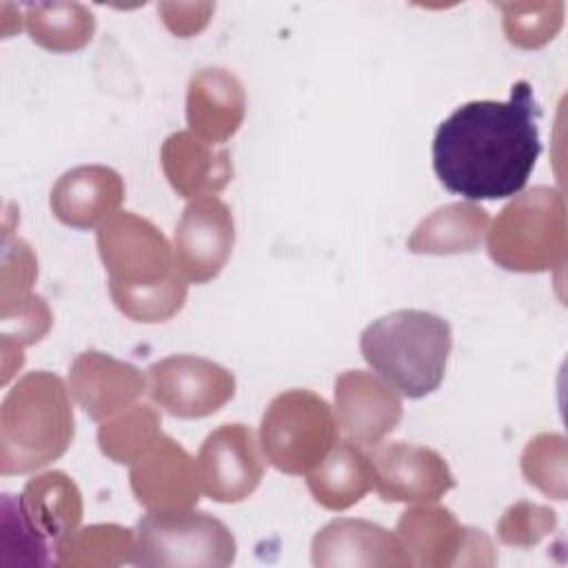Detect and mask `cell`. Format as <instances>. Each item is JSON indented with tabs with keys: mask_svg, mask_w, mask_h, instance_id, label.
I'll list each match as a JSON object with an SVG mask.
<instances>
[{
	"mask_svg": "<svg viewBox=\"0 0 568 568\" xmlns=\"http://www.w3.org/2000/svg\"><path fill=\"white\" fill-rule=\"evenodd\" d=\"M539 115L528 80L515 82L506 102L475 100L457 106L433 140L439 182L466 200L517 195L541 153Z\"/></svg>",
	"mask_w": 568,
	"mask_h": 568,
	"instance_id": "obj_1",
	"label": "cell"
},
{
	"mask_svg": "<svg viewBox=\"0 0 568 568\" xmlns=\"http://www.w3.org/2000/svg\"><path fill=\"white\" fill-rule=\"evenodd\" d=\"M95 244L109 273L111 300L122 315L158 324L184 306L189 282L175 266L173 246L151 220L118 211L98 226Z\"/></svg>",
	"mask_w": 568,
	"mask_h": 568,
	"instance_id": "obj_2",
	"label": "cell"
},
{
	"mask_svg": "<svg viewBox=\"0 0 568 568\" xmlns=\"http://www.w3.org/2000/svg\"><path fill=\"white\" fill-rule=\"evenodd\" d=\"M69 388L49 371L22 375L0 406V473H33L62 457L73 439Z\"/></svg>",
	"mask_w": 568,
	"mask_h": 568,
	"instance_id": "obj_3",
	"label": "cell"
},
{
	"mask_svg": "<svg viewBox=\"0 0 568 568\" xmlns=\"http://www.w3.org/2000/svg\"><path fill=\"white\" fill-rule=\"evenodd\" d=\"M450 346V324L435 313L417 308L388 313L371 322L359 337L366 364L410 399L437 390Z\"/></svg>",
	"mask_w": 568,
	"mask_h": 568,
	"instance_id": "obj_4",
	"label": "cell"
},
{
	"mask_svg": "<svg viewBox=\"0 0 568 568\" xmlns=\"http://www.w3.org/2000/svg\"><path fill=\"white\" fill-rule=\"evenodd\" d=\"M488 255L515 273L561 268L568 248L564 195L552 186H532L510 200L486 231Z\"/></svg>",
	"mask_w": 568,
	"mask_h": 568,
	"instance_id": "obj_5",
	"label": "cell"
},
{
	"mask_svg": "<svg viewBox=\"0 0 568 568\" xmlns=\"http://www.w3.org/2000/svg\"><path fill=\"white\" fill-rule=\"evenodd\" d=\"M337 444V419L313 390L291 388L271 399L260 422L264 459L286 475H308Z\"/></svg>",
	"mask_w": 568,
	"mask_h": 568,
	"instance_id": "obj_6",
	"label": "cell"
},
{
	"mask_svg": "<svg viewBox=\"0 0 568 568\" xmlns=\"http://www.w3.org/2000/svg\"><path fill=\"white\" fill-rule=\"evenodd\" d=\"M235 537L209 513H146L135 526L131 564L142 568H224L235 559Z\"/></svg>",
	"mask_w": 568,
	"mask_h": 568,
	"instance_id": "obj_7",
	"label": "cell"
},
{
	"mask_svg": "<svg viewBox=\"0 0 568 568\" xmlns=\"http://www.w3.org/2000/svg\"><path fill=\"white\" fill-rule=\"evenodd\" d=\"M146 393L169 415L200 419L235 395V377L211 359L171 355L146 368Z\"/></svg>",
	"mask_w": 568,
	"mask_h": 568,
	"instance_id": "obj_8",
	"label": "cell"
},
{
	"mask_svg": "<svg viewBox=\"0 0 568 568\" xmlns=\"http://www.w3.org/2000/svg\"><path fill=\"white\" fill-rule=\"evenodd\" d=\"M195 466L206 497L220 504H237L260 486L264 453L248 426L222 424L202 442Z\"/></svg>",
	"mask_w": 568,
	"mask_h": 568,
	"instance_id": "obj_9",
	"label": "cell"
},
{
	"mask_svg": "<svg viewBox=\"0 0 568 568\" xmlns=\"http://www.w3.org/2000/svg\"><path fill=\"white\" fill-rule=\"evenodd\" d=\"M235 244L231 209L215 195L197 197L182 211L175 235V266L186 282L204 284L220 275Z\"/></svg>",
	"mask_w": 568,
	"mask_h": 568,
	"instance_id": "obj_10",
	"label": "cell"
},
{
	"mask_svg": "<svg viewBox=\"0 0 568 568\" xmlns=\"http://www.w3.org/2000/svg\"><path fill=\"white\" fill-rule=\"evenodd\" d=\"M368 457L373 488L384 501L433 504L455 486L446 459L433 448L390 442L373 446Z\"/></svg>",
	"mask_w": 568,
	"mask_h": 568,
	"instance_id": "obj_11",
	"label": "cell"
},
{
	"mask_svg": "<svg viewBox=\"0 0 568 568\" xmlns=\"http://www.w3.org/2000/svg\"><path fill=\"white\" fill-rule=\"evenodd\" d=\"M129 481L146 513L191 510L202 493L195 459L166 435L131 464Z\"/></svg>",
	"mask_w": 568,
	"mask_h": 568,
	"instance_id": "obj_12",
	"label": "cell"
},
{
	"mask_svg": "<svg viewBox=\"0 0 568 568\" xmlns=\"http://www.w3.org/2000/svg\"><path fill=\"white\" fill-rule=\"evenodd\" d=\"M335 419L348 442L377 446L402 419L397 390L368 371H344L335 379Z\"/></svg>",
	"mask_w": 568,
	"mask_h": 568,
	"instance_id": "obj_13",
	"label": "cell"
},
{
	"mask_svg": "<svg viewBox=\"0 0 568 568\" xmlns=\"http://www.w3.org/2000/svg\"><path fill=\"white\" fill-rule=\"evenodd\" d=\"M311 559L320 568H404L408 555L390 530L366 519H333L317 530Z\"/></svg>",
	"mask_w": 568,
	"mask_h": 568,
	"instance_id": "obj_14",
	"label": "cell"
},
{
	"mask_svg": "<svg viewBox=\"0 0 568 568\" xmlns=\"http://www.w3.org/2000/svg\"><path fill=\"white\" fill-rule=\"evenodd\" d=\"M144 388L146 377L133 364L100 351H84L69 366V393L95 422L129 408Z\"/></svg>",
	"mask_w": 568,
	"mask_h": 568,
	"instance_id": "obj_15",
	"label": "cell"
},
{
	"mask_svg": "<svg viewBox=\"0 0 568 568\" xmlns=\"http://www.w3.org/2000/svg\"><path fill=\"white\" fill-rule=\"evenodd\" d=\"M124 200V182L104 164L69 169L51 189L53 215L71 229H93L118 213Z\"/></svg>",
	"mask_w": 568,
	"mask_h": 568,
	"instance_id": "obj_16",
	"label": "cell"
},
{
	"mask_svg": "<svg viewBox=\"0 0 568 568\" xmlns=\"http://www.w3.org/2000/svg\"><path fill=\"white\" fill-rule=\"evenodd\" d=\"M246 95L242 82L222 67H206L186 87L189 131L209 144H224L242 124Z\"/></svg>",
	"mask_w": 568,
	"mask_h": 568,
	"instance_id": "obj_17",
	"label": "cell"
},
{
	"mask_svg": "<svg viewBox=\"0 0 568 568\" xmlns=\"http://www.w3.org/2000/svg\"><path fill=\"white\" fill-rule=\"evenodd\" d=\"M162 171L173 191L186 200L220 193L233 178L231 153L204 142L193 131L171 133L160 149Z\"/></svg>",
	"mask_w": 568,
	"mask_h": 568,
	"instance_id": "obj_18",
	"label": "cell"
},
{
	"mask_svg": "<svg viewBox=\"0 0 568 568\" xmlns=\"http://www.w3.org/2000/svg\"><path fill=\"white\" fill-rule=\"evenodd\" d=\"M395 535L410 566L446 568L462 566L468 528L462 526L448 508L422 504L402 513Z\"/></svg>",
	"mask_w": 568,
	"mask_h": 568,
	"instance_id": "obj_19",
	"label": "cell"
},
{
	"mask_svg": "<svg viewBox=\"0 0 568 568\" xmlns=\"http://www.w3.org/2000/svg\"><path fill=\"white\" fill-rule=\"evenodd\" d=\"M18 501L31 528L47 541H53V546L78 530L82 519L80 488L62 470H49L29 479Z\"/></svg>",
	"mask_w": 568,
	"mask_h": 568,
	"instance_id": "obj_20",
	"label": "cell"
},
{
	"mask_svg": "<svg viewBox=\"0 0 568 568\" xmlns=\"http://www.w3.org/2000/svg\"><path fill=\"white\" fill-rule=\"evenodd\" d=\"M488 231V213L475 202H453L424 217L406 246L419 255H453L479 248Z\"/></svg>",
	"mask_w": 568,
	"mask_h": 568,
	"instance_id": "obj_21",
	"label": "cell"
},
{
	"mask_svg": "<svg viewBox=\"0 0 568 568\" xmlns=\"http://www.w3.org/2000/svg\"><path fill=\"white\" fill-rule=\"evenodd\" d=\"M313 499L328 510H346L373 488L371 457L353 442H337L326 459L306 475Z\"/></svg>",
	"mask_w": 568,
	"mask_h": 568,
	"instance_id": "obj_22",
	"label": "cell"
},
{
	"mask_svg": "<svg viewBox=\"0 0 568 568\" xmlns=\"http://www.w3.org/2000/svg\"><path fill=\"white\" fill-rule=\"evenodd\" d=\"M53 550V566L60 568H111L131 561L135 532L118 524H93L73 530Z\"/></svg>",
	"mask_w": 568,
	"mask_h": 568,
	"instance_id": "obj_23",
	"label": "cell"
},
{
	"mask_svg": "<svg viewBox=\"0 0 568 568\" xmlns=\"http://www.w3.org/2000/svg\"><path fill=\"white\" fill-rule=\"evenodd\" d=\"M24 24L38 47L69 53L91 42L95 16L80 2H44L24 9Z\"/></svg>",
	"mask_w": 568,
	"mask_h": 568,
	"instance_id": "obj_24",
	"label": "cell"
},
{
	"mask_svg": "<svg viewBox=\"0 0 568 568\" xmlns=\"http://www.w3.org/2000/svg\"><path fill=\"white\" fill-rule=\"evenodd\" d=\"M162 422L149 404H131L98 428V446L115 464H133L160 437Z\"/></svg>",
	"mask_w": 568,
	"mask_h": 568,
	"instance_id": "obj_25",
	"label": "cell"
},
{
	"mask_svg": "<svg viewBox=\"0 0 568 568\" xmlns=\"http://www.w3.org/2000/svg\"><path fill=\"white\" fill-rule=\"evenodd\" d=\"M51 564L49 546L27 521L16 495L4 493L0 504V566L40 568Z\"/></svg>",
	"mask_w": 568,
	"mask_h": 568,
	"instance_id": "obj_26",
	"label": "cell"
},
{
	"mask_svg": "<svg viewBox=\"0 0 568 568\" xmlns=\"http://www.w3.org/2000/svg\"><path fill=\"white\" fill-rule=\"evenodd\" d=\"M566 437L557 433H539L521 453V473L530 486L552 499H566Z\"/></svg>",
	"mask_w": 568,
	"mask_h": 568,
	"instance_id": "obj_27",
	"label": "cell"
},
{
	"mask_svg": "<svg viewBox=\"0 0 568 568\" xmlns=\"http://www.w3.org/2000/svg\"><path fill=\"white\" fill-rule=\"evenodd\" d=\"M504 13V33L519 49H537L557 36L564 24L561 2L495 4Z\"/></svg>",
	"mask_w": 568,
	"mask_h": 568,
	"instance_id": "obj_28",
	"label": "cell"
},
{
	"mask_svg": "<svg viewBox=\"0 0 568 568\" xmlns=\"http://www.w3.org/2000/svg\"><path fill=\"white\" fill-rule=\"evenodd\" d=\"M557 526V515L548 506L517 501L497 521V537L506 546L530 548Z\"/></svg>",
	"mask_w": 568,
	"mask_h": 568,
	"instance_id": "obj_29",
	"label": "cell"
},
{
	"mask_svg": "<svg viewBox=\"0 0 568 568\" xmlns=\"http://www.w3.org/2000/svg\"><path fill=\"white\" fill-rule=\"evenodd\" d=\"M38 275V264L31 246L20 237L4 235L2 251V286H0V308L2 313L27 300L31 284Z\"/></svg>",
	"mask_w": 568,
	"mask_h": 568,
	"instance_id": "obj_30",
	"label": "cell"
},
{
	"mask_svg": "<svg viewBox=\"0 0 568 568\" xmlns=\"http://www.w3.org/2000/svg\"><path fill=\"white\" fill-rule=\"evenodd\" d=\"M2 339L29 346L42 339L51 328V311L40 295H29L2 315Z\"/></svg>",
	"mask_w": 568,
	"mask_h": 568,
	"instance_id": "obj_31",
	"label": "cell"
},
{
	"mask_svg": "<svg viewBox=\"0 0 568 568\" xmlns=\"http://www.w3.org/2000/svg\"><path fill=\"white\" fill-rule=\"evenodd\" d=\"M213 4H175V2H162L158 4V11L162 16V22L166 29L180 38H191L197 31H202L213 13Z\"/></svg>",
	"mask_w": 568,
	"mask_h": 568,
	"instance_id": "obj_32",
	"label": "cell"
}]
</instances>
